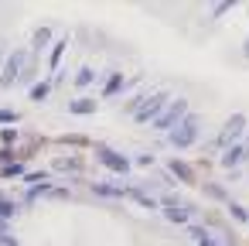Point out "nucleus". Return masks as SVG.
<instances>
[{
    "label": "nucleus",
    "instance_id": "obj_7",
    "mask_svg": "<svg viewBox=\"0 0 249 246\" xmlns=\"http://www.w3.org/2000/svg\"><path fill=\"white\" fill-rule=\"evenodd\" d=\"M242 161H246V151H242V144H232V147H225V151H222V157H218V164H222V168H229V171H235Z\"/></svg>",
    "mask_w": 249,
    "mask_h": 246
},
{
    "label": "nucleus",
    "instance_id": "obj_2",
    "mask_svg": "<svg viewBox=\"0 0 249 246\" xmlns=\"http://www.w3.org/2000/svg\"><path fill=\"white\" fill-rule=\"evenodd\" d=\"M188 113H191V110H188V99H181V96H178V99H171V103L164 106V113L154 120V130H164V133H167V130H174Z\"/></svg>",
    "mask_w": 249,
    "mask_h": 246
},
{
    "label": "nucleus",
    "instance_id": "obj_20",
    "mask_svg": "<svg viewBox=\"0 0 249 246\" xmlns=\"http://www.w3.org/2000/svg\"><path fill=\"white\" fill-rule=\"evenodd\" d=\"M48 41H52V31H48V28H38V31H35V38H31V45H35L38 52H41Z\"/></svg>",
    "mask_w": 249,
    "mask_h": 246
},
{
    "label": "nucleus",
    "instance_id": "obj_29",
    "mask_svg": "<svg viewBox=\"0 0 249 246\" xmlns=\"http://www.w3.org/2000/svg\"><path fill=\"white\" fill-rule=\"evenodd\" d=\"M198 246H218V243H215L212 236H205V239H198Z\"/></svg>",
    "mask_w": 249,
    "mask_h": 246
},
{
    "label": "nucleus",
    "instance_id": "obj_24",
    "mask_svg": "<svg viewBox=\"0 0 249 246\" xmlns=\"http://www.w3.org/2000/svg\"><path fill=\"white\" fill-rule=\"evenodd\" d=\"M18 120H21L18 110H0V123H18Z\"/></svg>",
    "mask_w": 249,
    "mask_h": 246
},
{
    "label": "nucleus",
    "instance_id": "obj_6",
    "mask_svg": "<svg viewBox=\"0 0 249 246\" xmlns=\"http://www.w3.org/2000/svg\"><path fill=\"white\" fill-rule=\"evenodd\" d=\"M96 157H99V164L109 168L113 174H126V171H130V157L120 154V151H113L109 144H96Z\"/></svg>",
    "mask_w": 249,
    "mask_h": 246
},
{
    "label": "nucleus",
    "instance_id": "obj_27",
    "mask_svg": "<svg viewBox=\"0 0 249 246\" xmlns=\"http://www.w3.org/2000/svg\"><path fill=\"white\" fill-rule=\"evenodd\" d=\"M188 232H191V239H195V243H198V239H205V236H208V232H205V229H201V226H191V229H188Z\"/></svg>",
    "mask_w": 249,
    "mask_h": 246
},
{
    "label": "nucleus",
    "instance_id": "obj_17",
    "mask_svg": "<svg viewBox=\"0 0 249 246\" xmlns=\"http://www.w3.org/2000/svg\"><path fill=\"white\" fill-rule=\"evenodd\" d=\"M92 79H96V69H89V65H86V69H79L75 86H79V89H86V86H92Z\"/></svg>",
    "mask_w": 249,
    "mask_h": 246
},
{
    "label": "nucleus",
    "instance_id": "obj_1",
    "mask_svg": "<svg viewBox=\"0 0 249 246\" xmlns=\"http://www.w3.org/2000/svg\"><path fill=\"white\" fill-rule=\"evenodd\" d=\"M198 133H201V116L198 113H188L174 130H167V144L178 147V151H184V147H191L198 140Z\"/></svg>",
    "mask_w": 249,
    "mask_h": 246
},
{
    "label": "nucleus",
    "instance_id": "obj_3",
    "mask_svg": "<svg viewBox=\"0 0 249 246\" xmlns=\"http://www.w3.org/2000/svg\"><path fill=\"white\" fill-rule=\"evenodd\" d=\"M24 65H28V52L24 48H14L7 58H4V72H0V86L4 89H11L18 79H21V72H24Z\"/></svg>",
    "mask_w": 249,
    "mask_h": 246
},
{
    "label": "nucleus",
    "instance_id": "obj_23",
    "mask_svg": "<svg viewBox=\"0 0 249 246\" xmlns=\"http://www.w3.org/2000/svg\"><path fill=\"white\" fill-rule=\"evenodd\" d=\"M232 7H235V0H225V4H215V7H212V21H215V18H222V14H225V11H232Z\"/></svg>",
    "mask_w": 249,
    "mask_h": 246
},
{
    "label": "nucleus",
    "instance_id": "obj_12",
    "mask_svg": "<svg viewBox=\"0 0 249 246\" xmlns=\"http://www.w3.org/2000/svg\"><path fill=\"white\" fill-rule=\"evenodd\" d=\"M52 96V82H31V99L35 103H45Z\"/></svg>",
    "mask_w": 249,
    "mask_h": 246
},
{
    "label": "nucleus",
    "instance_id": "obj_30",
    "mask_svg": "<svg viewBox=\"0 0 249 246\" xmlns=\"http://www.w3.org/2000/svg\"><path fill=\"white\" fill-rule=\"evenodd\" d=\"M0 236H7V222L4 219H0Z\"/></svg>",
    "mask_w": 249,
    "mask_h": 246
},
{
    "label": "nucleus",
    "instance_id": "obj_21",
    "mask_svg": "<svg viewBox=\"0 0 249 246\" xmlns=\"http://www.w3.org/2000/svg\"><path fill=\"white\" fill-rule=\"evenodd\" d=\"M205 195H208V198H215V202H225V188H222V185H215V181H205Z\"/></svg>",
    "mask_w": 249,
    "mask_h": 246
},
{
    "label": "nucleus",
    "instance_id": "obj_25",
    "mask_svg": "<svg viewBox=\"0 0 249 246\" xmlns=\"http://www.w3.org/2000/svg\"><path fill=\"white\" fill-rule=\"evenodd\" d=\"M11 161H14V151L11 147H0V168H7Z\"/></svg>",
    "mask_w": 249,
    "mask_h": 246
},
{
    "label": "nucleus",
    "instance_id": "obj_9",
    "mask_svg": "<svg viewBox=\"0 0 249 246\" xmlns=\"http://www.w3.org/2000/svg\"><path fill=\"white\" fill-rule=\"evenodd\" d=\"M92 191L103 195V198H123V195H126L123 185H106V181H92Z\"/></svg>",
    "mask_w": 249,
    "mask_h": 246
},
{
    "label": "nucleus",
    "instance_id": "obj_14",
    "mask_svg": "<svg viewBox=\"0 0 249 246\" xmlns=\"http://www.w3.org/2000/svg\"><path fill=\"white\" fill-rule=\"evenodd\" d=\"M65 45H69V38H62V41H55V45H52V58H48V65H52V69H58V62H62V55H65Z\"/></svg>",
    "mask_w": 249,
    "mask_h": 246
},
{
    "label": "nucleus",
    "instance_id": "obj_4",
    "mask_svg": "<svg viewBox=\"0 0 249 246\" xmlns=\"http://www.w3.org/2000/svg\"><path fill=\"white\" fill-rule=\"evenodd\" d=\"M246 133V113H232L229 120H225V127H222V133L215 137V147H232V144H239V137Z\"/></svg>",
    "mask_w": 249,
    "mask_h": 246
},
{
    "label": "nucleus",
    "instance_id": "obj_32",
    "mask_svg": "<svg viewBox=\"0 0 249 246\" xmlns=\"http://www.w3.org/2000/svg\"><path fill=\"white\" fill-rule=\"evenodd\" d=\"M0 62H4V48H0Z\"/></svg>",
    "mask_w": 249,
    "mask_h": 246
},
{
    "label": "nucleus",
    "instance_id": "obj_5",
    "mask_svg": "<svg viewBox=\"0 0 249 246\" xmlns=\"http://www.w3.org/2000/svg\"><path fill=\"white\" fill-rule=\"evenodd\" d=\"M167 103H171V96H167V93H154V96H147V99H143V106L133 113V120H137V123H154V120L164 113V106H167Z\"/></svg>",
    "mask_w": 249,
    "mask_h": 246
},
{
    "label": "nucleus",
    "instance_id": "obj_28",
    "mask_svg": "<svg viewBox=\"0 0 249 246\" xmlns=\"http://www.w3.org/2000/svg\"><path fill=\"white\" fill-rule=\"evenodd\" d=\"M0 246H21L18 239H11V236H0Z\"/></svg>",
    "mask_w": 249,
    "mask_h": 246
},
{
    "label": "nucleus",
    "instance_id": "obj_13",
    "mask_svg": "<svg viewBox=\"0 0 249 246\" xmlns=\"http://www.w3.org/2000/svg\"><path fill=\"white\" fill-rule=\"evenodd\" d=\"M126 195H130V198H137L143 208H157V198H154V195H147V191H140V188H126Z\"/></svg>",
    "mask_w": 249,
    "mask_h": 246
},
{
    "label": "nucleus",
    "instance_id": "obj_11",
    "mask_svg": "<svg viewBox=\"0 0 249 246\" xmlns=\"http://www.w3.org/2000/svg\"><path fill=\"white\" fill-rule=\"evenodd\" d=\"M69 113H75V116H89V113H96V99H89V96L72 99V103H69Z\"/></svg>",
    "mask_w": 249,
    "mask_h": 246
},
{
    "label": "nucleus",
    "instance_id": "obj_26",
    "mask_svg": "<svg viewBox=\"0 0 249 246\" xmlns=\"http://www.w3.org/2000/svg\"><path fill=\"white\" fill-rule=\"evenodd\" d=\"M137 164L140 168H154V154H137Z\"/></svg>",
    "mask_w": 249,
    "mask_h": 246
},
{
    "label": "nucleus",
    "instance_id": "obj_10",
    "mask_svg": "<svg viewBox=\"0 0 249 246\" xmlns=\"http://www.w3.org/2000/svg\"><path fill=\"white\" fill-rule=\"evenodd\" d=\"M120 89H126V82H123V72H113V76L106 79V86H103V99H113Z\"/></svg>",
    "mask_w": 249,
    "mask_h": 246
},
{
    "label": "nucleus",
    "instance_id": "obj_15",
    "mask_svg": "<svg viewBox=\"0 0 249 246\" xmlns=\"http://www.w3.org/2000/svg\"><path fill=\"white\" fill-rule=\"evenodd\" d=\"M55 171H82V161L79 157H58L55 161Z\"/></svg>",
    "mask_w": 249,
    "mask_h": 246
},
{
    "label": "nucleus",
    "instance_id": "obj_8",
    "mask_svg": "<svg viewBox=\"0 0 249 246\" xmlns=\"http://www.w3.org/2000/svg\"><path fill=\"white\" fill-rule=\"evenodd\" d=\"M167 171H171L178 181H195V168H191L188 161H181V157H174V161L167 164Z\"/></svg>",
    "mask_w": 249,
    "mask_h": 246
},
{
    "label": "nucleus",
    "instance_id": "obj_22",
    "mask_svg": "<svg viewBox=\"0 0 249 246\" xmlns=\"http://www.w3.org/2000/svg\"><path fill=\"white\" fill-rule=\"evenodd\" d=\"M229 212H232V219H239V222H249V212H246L239 202H229Z\"/></svg>",
    "mask_w": 249,
    "mask_h": 246
},
{
    "label": "nucleus",
    "instance_id": "obj_19",
    "mask_svg": "<svg viewBox=\"0 0 249 246\" xmlns=\"http://www.w3.org/2000/svg\"><path fill=\"white\" fill-rule=\"evenodd\" d=\"M24 174V164L21 161H11L7 168H0V178H21Z\"/></svg>",
    "mask_w": 249,
    "mask_h": 246
},
{
    "label": "nucleus",
    "instance_id": "obj_16",
    "mask_svg": "<svg viewBox=\"0 0 249 246\" xmlns=\"http://www.w3.org/2000/svg\"><path fill=\"white\" fill-rule=\"evenodd\" d=\"M18 212H21V208H18V202H11V198H0V219H4V222H7V219H14Z\"/></svg>",
    "mask_w": 249,
    "mask_h": 246
},
{
    "label": "nucleus",
    "instance_id": "obj_18",
    "mask_svg": "<svg viewBox=\"0 0 249 246\" xmlns=\"http://www.w3.org/2000/svg\"><path fill=\"white\" fill-rule=\"evenodd\" d=\"M48 191H52V185H48V181L31 185V188H28V195H24V202H35V198H41V195H48Z\"/></svg>",
    "mask_w": 249,
    "mask_h": 246
},
{
    "label": "nucleus",
    "instance_id": "obj_31",
    "mask_svg": "<svg viewBox=\"0 0 249 246\" xmlns=\"http://www.w3.org/2000/svg\"><path fill=\"white\" fill-rule=\"evenodd\" d=\"M242 151H246V157H249V137H246V140H242Z\"/></svg>",
    "mask_w": 249,
    "mask_h": 246
}]
</instances>
